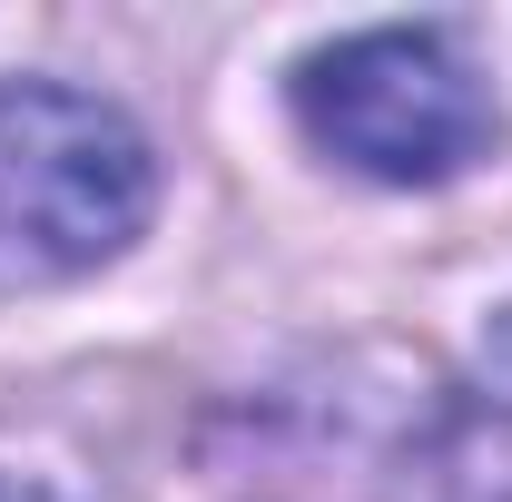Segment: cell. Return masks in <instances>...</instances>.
<instances>
[{
	"label": "cell",
	"instance_id": "cell-1",
	"mask_svg": "<svg viewBox=\"0 0 512 502\" xmlns=\"http://www.w3.org/2000/svg\"><path fill=\"white\" fill-rule=\"evenodd\" d=\"M148 207L158 158L109 99L50 79L0 89V296H40L109 266L148 227Z\"/></svg>",
	"mask_w": 512,
	"mask_h": 502
},
{
	"label": "cell",
	"instance_id": "cell-2",
	"mask_svg": "<svg viewBox=\"0 0 512 502\" xmlns=\"http://www.w3.org/2000/svg\"><path fill=\"white\" fill-rule=\"evenodd\" d=\"M296 119L325 158L384 188H444L493 158L503 109L444 30H355L296 69Z\"/></svg>",
	"mask_w": 512,
	"mask_h": 502
},
{
	"label": "cell",
	"instance_id": "cell-3",
	"mask_svg": "<svg viewBox=\"0 0 512 502\" xmlns=\"http://www.w3.org/2000/svg\"><path fill=\"white\" fill-rule=\"evenodd\" d=\"M0 502H60L50 483H30V473H0Z\"/></svg>",
	"mask_w": 512,
	"mask_h": 502
}]
</instances>
